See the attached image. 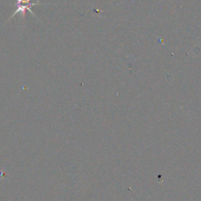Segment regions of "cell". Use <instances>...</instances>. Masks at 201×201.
<instances>
[{
	"instance_id": "1",
	"label": "cell",
	"mask_w": 201,
	"mask_h": 201,
	"mask_svg": "<svg viewBox=\"0 0 201 201\" xmlns=\"http://www.w3.org/2000/svg\"><path fill=\"white\" fill-rule=\"evenodd\" d=\"M36 5H50V4L49 3H40L39 1L37 2H31V0H17V9L14 11V13H13V15L11 16L10 19H12L16 14H17V13H21V16L23 17V18H25L26 11L27 10L29 11L32 15L35 16V17L38 19V17L35 16V13L32 11V10H31V8H32L33 6H36Z\"/></svg>"
}]
</instances>
